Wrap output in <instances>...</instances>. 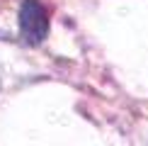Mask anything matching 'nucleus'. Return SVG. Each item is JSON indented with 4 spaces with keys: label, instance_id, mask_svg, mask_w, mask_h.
<instances>
[{
    "label": "nucleus",
    "instance_id": "obj_1",
    "mask_svg": "<svg viewBox=\"0 0 148 146\" xmlns=\"http://www.w3.org/2000/svg\"><path fill=\"white\" fill-rule=\"evenodd\" d=\"M20 24H22L24 39L29 44H41L49 34V15L44 5L36 3V0H27L20 12Z\"/></svg>",
    "mask_w": 148,
    "mask_h": 146
}]
</instances>
